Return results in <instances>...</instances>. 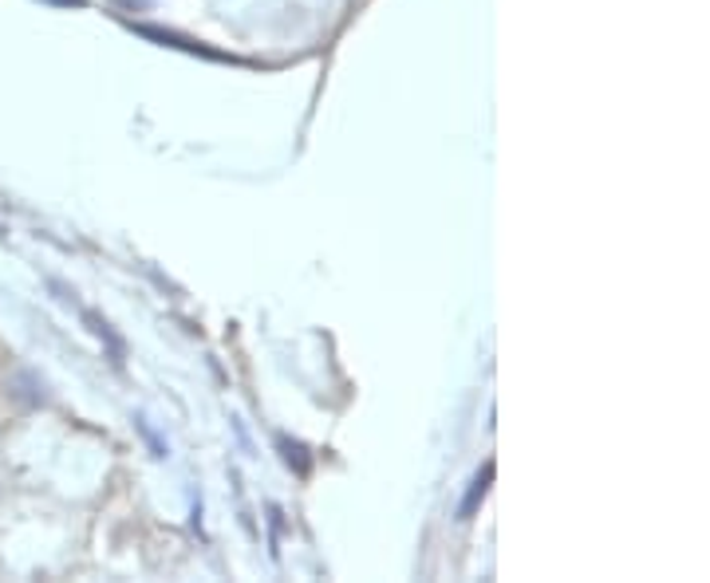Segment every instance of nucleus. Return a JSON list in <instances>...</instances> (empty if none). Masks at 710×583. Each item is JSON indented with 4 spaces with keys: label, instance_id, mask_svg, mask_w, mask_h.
<instances>
[{
    "label": "nucleus",
    "instance_id": "1",
    "mask_svg": "<svg viewBox=\"0 0 710 583\" xmlns=\"http://www.w3.org/2000/svg\"><path fill=\"white\" fill-rule=\"evenodd\" d=\"M134 32L146 40H159V44H171V47H182V52H189V56H206V59H226L221 52H214V47L206 44H194V40H182L174 36V32H162V29H151V24H134Z\"/></svg>",
    "mask_w": 710,
    "mask_h": 583
},
{
    "label": "nucleus",
    "instance_id": "2",
    "mask_svg": "<svg viewBox=\"0 0 710 583\" xmlns=\"http://www.w3.org/2000/svg\"><path fill=\"white\" fill-rule=\"evenodd\" d=\"M490 481H493V461H485V465H482V473H478V477L470 481V493H466L462 508H458V517H462V520H470V517H473V508L482 505L485 490H490Z\"/></svg>",
    "mask_w": 710,
    "mask_h": 583
},
{
    "label": "nucleus",
    "instance_id": "4",
    "mask_svg": "<svg viewBox=\"0 0 710 583\" xmlns=\"http://www.w3.org/2000/svg\"><path fill=\"white\" fill-rule=\"evenodd\" d=\"M56 4H84V0H56Z\"/></svg>",
    "mask_w": 710,
    "mask_h": 583
},
{
    "label": "nucleus",
    "instance_id": "3",
    "mask_svg": "<svg viewBox=\"0 0 710 583\" xmlns=\"http://www.w3.org/2000/svg\"><path fill=\"white\" fill-rule=\"evenodd\" d=\"M281 450H284V461H288V465H296V473H308V465H313V461H308V453H304L301 442H288V438H281Z\"/></svg>",
    "mask_w": 710,
    "mask_h": 583
}]
</instances>
